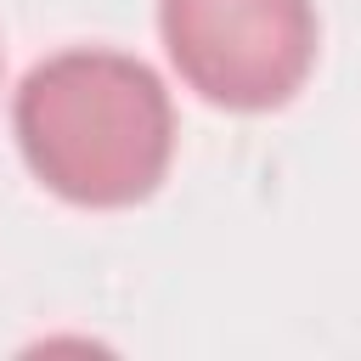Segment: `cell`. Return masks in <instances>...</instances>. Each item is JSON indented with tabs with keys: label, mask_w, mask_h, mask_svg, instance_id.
Returning a JSON list of instances; mask_svg holds the SVG:
<instances>
[{
	"label": "cell",
	"mask_w": 361,
	"mask_h": 361,
	"mask_svg": "<svg viewBox=\"0 0 361 361\" xmlns=\"http://www.w3.org/2000/svg\"><path fill=\"white\" fill-rule=\"evenodd\" d=\"M158 34L186 90L226 113L288 107L322 45L316 0H158Z\"/></svg>",
	"instance_id": "7a4b0ae2"
},
{
	"label": "cell",
	"mask_w": 361,
	"mask_h": 361,
	"mask_svg": "<svg viewBox=\"0 0 361 361\" xmlns=\"http://www.w3.org/2000/svg\"><path fill=\"white\" fill-rule=\"evenodd\" d=\"M11 130L34 180L79 209L147 203L175 158V102L164 79L107 45H68L34 62L17 85Z\"/></svg>",
	"instance_id": "6da1fadb"
}]
</instances>
